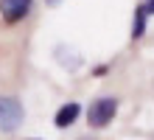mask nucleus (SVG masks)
Masks as SVG:
<instances>
[{
	"instance_id": "obj_2",
	"label": "nucleus",
	"mask_w": 154,
	"mask_h": 140,
	"mask_svg": "<svg viewBox=\"0 0 154 140\" xmlns=\"http://www.w3.org/2000/svg\"><path fill=\"white\" fill-rule=\"evenodd\" d=\"M23 118H25V109L20 101L11 95H0V132H14L23 123Z\"/></svg>"
},
{
	"instance_id": "obj_5",
	"label": "nucleus",
	"mask_w": 154,
	"mask_h": 140,
	"mask_svg": "<svg viewBox=\"0 0 154 140\" xmlns=\"http://www.w3.org/2000/svg\"><path fill=\"white\" fill-rule=\"evenodd\" d=\"M146 20H149V14L143 11V6H137L134 8V23H132V39H140L146 34Z\"/></svg>"
},
{
	"instance_id": "obj_1",
	"label": "nucleus",
	"mask_w": 154,
	"mask_h": 140,
	"mask_svg": "<svg viewBox=\"0 0 154 140\" xmlns=\"http://www.w3.org/2000/svg\"><path fill=\"white\" fill-rule=\"evenodd\" d=\"M115 112H118V98L115 95H104V98H98V101L90 104V109H87V123L93 126V129H104L115 118Z\"/></svg>"
},
{
	"instance_id": "obj_6",
	"label": "nucleus",
	"mask_w": 154,
	"mask_h": 140,
	"mask_svg": "<svg viewBox=\"0 0 154 140\" xmlns=\"http://www.w3.org/2000/svg\"><path fill=\"white\" fill-rule=\"evenodd\" d=\"M143 11H146V14H154V0H146V3H143Z\"/></svg>"
},
{
	"instance_id": "obj_3",
	"label": "nucleus",
	"mask_w": 154,
	"mask_h": 140,
	"mask_svg": "<svg viewBox=\"0 0 154 140\" xmlns=\"http://www.w3.org/2000/svg\"><path fill=\"white\" fill-rule=\"evenodd\" d=\"M31 8H34V0H0V17L11 25L25 20L31 14Z\"/></svg>"
},
{
	"instance_id": "obj_4",
	"label": "nucleus",
	"mask_w": 154,
	"mask_h": 140,
	"mask_svg": "<svg viewBox=\"0 0 154 140\" xmlns=\"http://www.w3.org/2000/svg\"><path fill=\"white\" fill-rule=\"evenodd\" d=\"M81 115V107L76 104V101H70V104H65L59 112H56V118H53V123H56L59 129H67L70 123H76V118Z\"/></svg>"
}]
</instances>
